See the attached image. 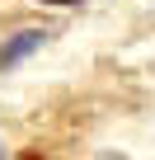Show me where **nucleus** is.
<instances>
[{
	"label": "nucleus",
	"mask_w": 155,
	"mask_h": 160,
	"mask_svg": "<svg viewBox=\"0 0 155 160\" xmlns=\"http://www.w3.org/2000/svg\"><path fill=\"white\" fill-rule=\"evenodd\" d=\"M38 42H42V33H28V38H14V42L5 47V52H0V66H14V57H28V52H33Z\"/></svg>",
	"instance_id": "obj_1"
},
{
	"label": "nucleus",
	"mask_w": 155,
	"mask_h": 160,
	"mask_svg": "<svg viewBox=\"0 0 155 160\" xmlns=\"http://www.w3.org/2000/svg\"><path fill=\"white\" fill-rule=\"evenodd\" d=\"M42 5H80V0H42Z\"/></svg>",
	"instance_id": "obj_2"
}]
</instances>
